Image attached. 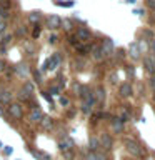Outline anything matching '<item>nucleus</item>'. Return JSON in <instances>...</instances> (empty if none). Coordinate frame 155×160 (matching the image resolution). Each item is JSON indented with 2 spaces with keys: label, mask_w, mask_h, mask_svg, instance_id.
Instances as JSON below:
<instances>
[{
  "label": "nucleus",
  "mask_w": 155,
  "mask_h": 160,
  "mask_svg": "<svg viewBox=\"0 0 155 160\" xmlns=\"http://www.w3.org/2000/svg\"><path fill=\"white\" fill-rule=\"evenodd\" d=\"M47 25H48V28H57L60 25V18L57 17V15H50V17L47 18Z\"/></svg>",
  "instance_id": "4"
},
{
  "label": "nucleus",
  "mask_w": 155,
  "mask_h": 160,
  "mask_svg": "<svg viewBox=\"0 0 155 160\" xmlns=\"http://www.w3.org/2000/svg\"><path fill=\"white\" fill-rule=\"evenodd\" d=\"M38 20H40V13H37V12L30 13V22H38Z\"/></svg>",
  "instance_id": "17"
},
{
  "label": "nucleus",
  "mask_w": 155,
  "mask_h": 160,
  "mask_svg": "<svg viewBox=\"0 0 155 160\" xmlns=\"http://www.w3.org/2000/svg\"><path fill=\"white\" fill-rule=\"evenodd\" d=\"M7 10H5V8H2V7H0V18H7Z\"/></svg>",
  "instance_id": "18"
},
{
  "label": "nucleus",
  "mask_w": 155,
  "mask_h": 160,
  "mask_svg": "<svg viewBox=\"0 0 155 160\" xmlns=\"http://www.w3.org/2000/svg\"><path fill=\"white\" fill-rule=\"evenodd\" d=\"M148 5H150L152 8H155V0H148Z\"/></svg>",
  "instance_id": "27"
},
{
  "label": "nucleus",
  "mask_w": 155,
  "mask_h": 160,
  "mask_svg": "<svg viewBox=\"0 0 155 160\" xmlns=\"http://www.w3.org/2000/svg\"><path fill=\"white\" fill-rule=\"evenodd\" d=\"M97 98H98V102H103V92H102V90H98V92H97Z\"/></svg>",
  "instance_id": "20"
},
{
  "label": "nucleus",
  "mask_w": 155,
  "mask_h": 160,
  "mask_svg": "<svg viewBox=\"0 0 155 160\" xmlns=\"http://www.w3.org/2000/svg\"><path fill=\"white\" fill-rule=\"evenodd\" d=\"M98 142L102 143V147H103V148H110V145H112V140H110V137H108L107 133H103V135H102V138H100Z\"/></svg>",
  "instance_id": "6"
},
{
  "label": "nucleus",
  "mask_w": 155,
  "mask_h": 160,
  "mask_svg": "<svg viewBox=\"0 0 155 160\" xmlns=\"http://www.w3.org/2000/svg\"><path fill=\"white\" fill-rule=\"evenodd\" d=\"M85 160H97V155H87Z\"/></svg>",
  "instance_id": "22"
},
{
  "label": "nucleus",
  "mask_w": 155,
  "mask_h": 160,
  "mask_svg": "<svg viewBox=\"0 0 155 160\" xmlns=\"http://www.w3.org/2000/svg\"><path fill=\"white\" fill-rule=\"evenodd\" d=\"M0 148H3V145H2V142H0Z\"/></svg>",
  "instance_id": "33"
},
{
  "label": "nucleus",
  "mask_w": 155,
  "mask_h": 160,
  "mask_svg": "<svg viewBox=\"0 0 155 160\" xmlns=\"http://www.w3.org/2000/svg\"><path fill=\"white\" fill-rule=\"evenodd\" d=\"M77 37H78V38H83V40H88V38H90V32H88L87 28H78Z\"/></svg>",
  "instance_id": "7"
},
{
  "label": "nucleus",
  "mask_w": 155,
  "mask_h": 160,
  "mask_svg": "<svg viewBox=\"0 0 155 160\" xmlns=\"http://www.w3.org/2000/svg\"><path fill=\"white\" fill-rule=\"evenodd\" d=\"M48 62H50V65H53V67H57V65L60 63V55H53V57L50 58Z\"/></svg>",
  "instance_id": "14"
},
{
  "label": "nucleus",
  "mask_w": 155,
  "mask_h": 160,
  "mask_svg": "<svg viewBox=\"0 0 155 160\" xmlns=\"http://www.w3.org/2000/svg\"><path fill=\"white\" fill-rule=\"evenodd\" d=\"M40 122H42V125H43V127L45 128H52V120H50L48 117H42V120H40Z\"/></svg>",
  "instance_id": "12"
},
{
  "label": "nucleus",
  "mask_w": 155,
  "mask_h": 160,
  "mask_svg": "<svg viewBox=\"0 0 155 160\" xmlns=\"http://www.w3.org/2000/svg\"><path fill=\"white\" fill-rule=\"evenodd\" d=\"M120 92H122V95H125V97H128V95L132 93V87H130L128 83H123L122 88H120Z\"/></svg>",
  "instance_id": "11"
},
{
  "label": "nucleus",
  "mask_w": 155,
  "mask_h": 160,
  "mask_svg": "<svg viewBox=\"0 0 155 160\" xmlns=\"http://www.w3.org/2000/svg\"><path fill=\"white\" fill-rule=\"evenodd\" d=\"M2 115H3V107L0 105V117H2Z\"/></svg>",
  "instance_id": "30"
},
{
  "label": "nucleus",
  "mask_w": 155,
  "mask_h": 160,
  "mask_svg": "<svg viewBox=\"0 0 155 160\" xmlns=\"http://www.w3.org/2000/svg\"><path fill=\"white\" fill-rule=\"evenodd\" d=\"M8 112H10V115L12 117H15V118H20L22 117V107H20L18 103H12L8 107Z\"/></svg>",
  "instance_id": "1"
},
{
  "label": "nucleus",
  "mask_w": 155,
  "mask_h": 160,
  "mask_svg": "<svg viewBox=\"0 0 155 160\" xmlns=\"http://www.w3.org/2000/svg\"><path fill=\"white\" fill-rule=\"evenodd\" d=\"M3 68H5V63L2 62V60H0V72H2V70H3Z\"/></svg>",
  "instance_id": "28"
},
{
  "label": "nucleus",
  "mask_w": 155,
  "mask_h": 160,
  "mask_svg": "<svg viewBox=\"0 0 155 160\" xmlns=\"http://www.w3.org/2000/svg\"><path fill=\"white\" fill-rule=\"evenodd\" d=\"M10 98H12V93L10 92H0V102L7 103V102H10Z\"/></svg>",
  "instance_id": "10"
},
{
  "label": "nucleus",
  "mask_w": 155,
  "mask_h": 160,
  "mask_svg": "<svg viewBox=\"0 0 155 160\" xmlns=\"http://www.w3.org/2000/svg\"><path fill=\"white\" fill-rule=\"evenodd\" d=\"M100 50H102V53H110L113 50V42L110 38H105L103 43H102V47H100Z\"/></svg>",
  "instance_id": "2"
},
{
  "label": "nucleus",
  "mask_w": 155,
  "mask_h": 160,
  "mask_svg": "<svg viewBox=\"0 0 155 160\" xmlns=\"http://www.w3.org/2000/svg\"><path fill=\"white\" fill-rule=\"evenodd\" d=\"M58 145H60V148H62L63 152H67V150L72 147V142H70L68 138H63V140H60V143H58Z\"/></svg>",
  "instance_id": "8"
},
{
  "label": "nucleus",
  "mask_w": 155,
  "mask_h": 160,
  "mask_svg": "<svg viewBox=\"0 0 155 160\" xmlns=\"http://www.w3.org/2000/svg\"><path fill=\"white\" fill-rule=\"evenodd\" d=\"M132 57H138V48L135 50V43L132 45Z\"/></svg>",
  "instance_id": "21"
},
{
  "label": "nucleus",
  "mask_w": 155,
  "mask_h": 160,
  "mask_svg": "<svg viewBox=\"0 0 155 160\" xmlns=\"http://www.w3.org/2000/svg\"><path fill=\"white\" fill-rule=\"evenodd\" d=\"M0 5H2V8L5 7V10H7V8L10 7V2H8V0H2V2H0Z\"/></svg>",
  "instance_id": "19"
},
{
  "label": "nucleus",
  "mask_w": 155,
  "mask_h": 160,
  "mask_svg": "<svg viewBox=\"0 0 155 160\" xmlns=\"http://www.w3.org/2000/svg\"><path fill=\"white\" fill-rule=\"evenodd\" d=\"M153 53H155V40H153Z\"/></svg>",
  "instance_id": "32"
},
{
  "label": "nucleus",
  "mask_w": 155,
  "mask_h": 160,
  "mask_svg": "<svg viewBox=\"0 0 155 160\" xmlns=\"http://www.w3.org/2000/svg\"><path fill=\"white\" fill-rule=\"evenodd\" d=\"M93 57L97 58V60H102V57H103L102 50H100V48H93Z\"/></svg>",
  "instance_id": "15"
},
{
  "label": "nucleus",
  "mask_w": 155,
  "mask_h": 160,
  "mask_svg": "<svg viewBox=\"0 0 155 160\" xmlns=\"http://www.w3.org/2000/svg\"><path fill=\"white\" fill-rule=\"evenodd\" d=\"M5 153H7V155L12 153V147H5Z\"/></svg>",
  "instance_id": "24"
},
{
  "label": "nucleus",
  "mask_w": 155,
  "mask_h": 160,
  "mask_svg": "<svg viewBox=\"0 0 155 160\" xmlns=\"http://www.w3.org/2000/svg\"><path fill=\"white\" fill-rule=\"evenodd\" d=\"M42 112H40L38 108H33L32 112H30V120H32V122H40V120H42Z\"/></svg>",
  "instance_id": "5"
},
{
  "label": "nucleus",
  "mask_w": 155,
  "mask_h": 160,
  "mask_svg": "<svg viewBox=\"0 0 155 160\" xmlns=\"http://www.w3.org/2000/svg\"><path fill=\"white\" fill-rule=\"evenodd\" d=\"M5 28H7V27H5V23H0V33L5 32Z\"/></svg>",
  "instance_id": "25"
},
{
  "label": "nucleus",
  "mask_w": 155,
  "mask_h": 160,
  "mask_svg": "<svg viewBox=\"0 0 155 160\" xmlns=\"http://www.w3.org/2000/svg\"><path fill=\"white\" fill-rule=\"evenodd\" d=\"M145 65H147V70H148L150 73L155 72V67H153V62H152V60H147V62H145Z\"/></svg>",
  "instance_id": "16"
},
{
  "label": "nucleus",
  "mask_w": 155,
  "mask_h": 160,
  "mask_svg": "<svg viewBox=\"0 0 155 160\" xmlns=\"http://www.w3.org/2000/svg\"><path fill=\"white\" fill-rule=\"evenodd\" d=\"M127 145H128V150L132 153H140V147H138V143H135V142H127Z\"/></svg>",
  "instance_id": "9"
},
{
  "label": "nucleus",
  "mask_w": 155,
  "mask_h": 160,
  "mask_svg": "<svg viewBox=\"0 0 155 160\" xmlns=\"http://www.w3.org/2000/svg\"><path fill=\"white\" fill-rule=\"evenodd\" d=\"M112 130L115 133H120V132H123V122L120 118H113L112 120Z\"/></svg>",
  "instance_id": "3"
},
{
  "label": "nucleus",
  "mask_w": 155,
  "mask_h": 160,
  "mask_svg": "<svg viewBox=\"0 0 155 160\" xmlns=\"http://www.w3.org/2000/svg\"><path fill=\"white\" fill-rule=\"evenodd\" d=\"M127 2H128V3H133V2H135V0H127Z\"/></svg>",
  "instance_id": "31"
},
{
  "label": "nucleus",
  "mask_w": 155,
  "mask_h": 160,
  "mask_svg": "<svg viewBox=\"0 0 155 160\" xmlns=\"http://www.w3.org/2000/svg\"><path fill=\"white\" fill-rule=\"evenodd\" d=\"M150 83H152V87H153V90H155V77H153L152 80H150Z\"/></svg>",
  "instance_id": "29"
},
{
  "label": "nucleus",
  "mask_w": 155,
  "mask_h": 160,
  "mask_svg": "<svg viewBox=\"0 0 155 160\" xmlns=\"http://www.w3.org/2000/svg\"><path fill=\"white\" fill-rule=\"evenodd\" d=\"M63 25H65V28H67V30L72 28V23H70V22H63Z\"/></svg>",
  "instance_id": "23"
},
{
  "label": "nucleus",
  "mask_w": 155,
  "mask_h": 160,
  "mask_svg": "<svg viewBox=\"0 0 155 160\" xmlns=\"http://www.w3.org/2000/svg\"><path fill=\"white\" fill-rule=\"evenodd\" d=\"M98 147H100V142H98V138L92 137V138H90V148H92V150H95V148H98Z\"/></svg>",
  "instance_id": "13"
},
{
  "label": "nucleus",
  "mask_w": 155,
  "mask_h": 160,
  "mask_svg": "<svg viewBox=\"0 0 155 160\" xmlns=\"http://www.w3.org/2000/svg\"><path fill=\"white\" fill-rule=\"evenodd\" d=\"M60 103H62V105H67L68 100H67V98H60Z\"/></svg>",
  "instance_id": "26"
}]
</instances>
